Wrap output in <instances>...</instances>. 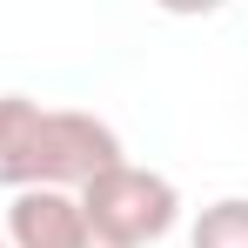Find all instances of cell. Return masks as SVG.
<instances>
[{"label": "cell", "mask_w": 248, "mask_h": 248, "mask_svg": "<svg viewBox=\"0 0 248 248\" xmlns=\"http://www.w3.org/2000/svg\"><path fill=\"white\" fill-rule=\"evenodd\" d=\"M0 248H7V235H0Z\"/></svg>", "instance_id": "obj_6"}, {"label": "cell", "mask_w": 248, "mask_h": 248, "mask_svg": "<svg viewBox=\"0 0 248 248\" xmlns=\"http://www.w3.org/2000/svg\"><path fill=\"white\" fill-rule=\"evenodd\" d=\"M127 161L121 134L87 108H41L34 94H0V188H87Z\"/></svg>", "instance_id": "obj_1"}, {"label": "cell", "mask_w": 248, "mask_h": 248, "mask_svg": "<svg viewBox=\"0 0 248 248\" xmlns=\"http://www.w3.org/2000/svg\"><path fill=\"white\" fill-rule=\"evenodd\" d=\"M7 248H114L81 215V195L67 188H20L7 208Z\"/></svg>", "instance_id": "obj_3"}, {"label": "cell", "mask_w": 248, "mask_h": 248, "mask_svg": "<svg viewBox=\"0 0 248 248\" xmlns=\"http://www.w3.org/2000/svg\"><path fill=\"white\" fill-rule=\"evenodd\" d=\"M161 14H174V20H202V14H221L228 0H155Z\"/></svg>", "instance_id": "obj_5"}, {"label": "cell", "mask_w": 248, "mask_h": 248, "mask_svg": "<svg viewBox=\"0 0 248 248\" xmlns=\"http://www.w3.org/2000/svg\"><path fill=\"white\" fill-rule=\"evenodd\" d=\"M188 248H248V195H221L195 215Z\"/></svg>", "instance_id": "obj_4"}, {"label": "cell", "mask_w": 248, "mask_h": 248, "mask_svg": "<svg viewBox=\"0 0 248 248\" xmlns=\"http://www.w3.org/2000/svg\"><path fill=\"white\" fill-rule=\"evenodd\" d=\"M74 195H81V215L94 221V235L114 248H148L161 235H174V221H181V188L155 168H134V161L101 168Z\"/></svg>", "instance_id": "obj_2"}]
</instances>
